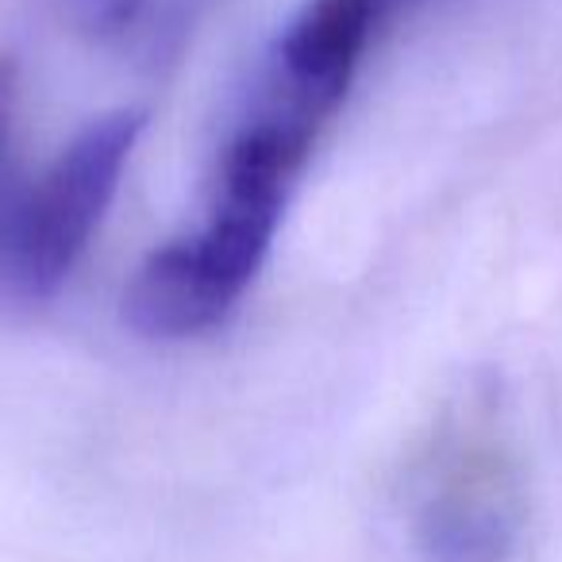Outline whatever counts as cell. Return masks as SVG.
I'll use <instances>...</instances> for the list:
<instances>
[{"mask_svg": "<svg viewBox=\"0 0 562 562\" xmlns=\"http://www.w3.org/2000/svg\"><path fill=\"white\" fill-rule=\"evenodd\" d=\"M16 66L0 63V262H4V247H9L12 220H16L20 196H24L27 181L20 173L16 158Z\"/></svg>", "mask_w": 562, "mask_h": 562, "instance_id": "5b68a950", "label": "cell"}, {"mask_svg": "<svg viewBox=\"0 0 562 562\" xmlns=\"http://www.w3.org/2000/svg\"><path fill=\"white\" fill-rule=\"evenodd\" d=\"M70 12L89 27H116L139 12L143 0H66Z\"/></svg>", "mask_w": 562, "mask_h": 562, "instance_id": "8992f818", "label": "cell"}, {"mask_svg": "<svg viewBox=\"0 0 562 562\" xmlns=\"http://www.w3.org/2000/svg\"><path fill=\"white\" fill-rule=\"evenodd\" d=\"M516 539V497L497 454H454L416 508V543L431 562H505Z\"/></svg>", "mask_w": 562, "mask_h": 562, "instance_id": "277c9868", "label": "cell"}, {"mask_svg": "<svg viewBox=\"0 0 562 562\" xmlns=\"http://www.w3.org/2000/svg\"><path fill=\"white\" fill-rule=\"evenodd\" d=\"M405 0H308L278 40L255 101L321 132L344 104L378 27Z\"/></svg>", "mask_w": 562, "mask_h": 562, "instance_id": "3957f363", "label": "cell"}, {"mask_svg": "<svg viewBox=\"0 0 562 562\" xmlns=\"http://www.w3.org/2000/svg\"><path fill=\"white\" fill-rule=\"evenodd\" d=\"M316 132L255 104L220 162L216 193L193 235L155 250L127 285L124 316L150 339H186L224 321L281 224Z\"/></svg>", "mask_w": 562, "mask_h": 562, "instance_id": "6da1fadb", "label": "cell"}, {"mask_svg": "<svg viewBox=\"0 0 562 562\" xmlns=\"http://www.w3.org/2000/svg\"><path fill=\"white\" fill-rule=\"evenodd\" d=\"M143 124L147 116L139 109L109 112L93 120L47 173L27 181L0 262V301L43 305L63 290L116 196Z\"/></svg>", "mask_w": 562, "mask_h": 562, "instance_id": "7a4b0ae2", "label": "cell"}]
</instances>
